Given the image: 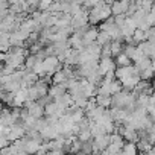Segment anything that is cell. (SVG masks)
Instances as JSON below:
<instances>
[{
	"mask_svg": "<svg viewBox=\"0 0 155 155\" xmlns=\"http://www.w3.org/2000/svg\"><path fill=\"white\" fill-rule=\"evenodd\" d=\"M43 68H44V76H53L58 70L62 68V62L56 55H49L43 59Z\"/></svg>",
	"mask_w": 155,
	"mask_h": 155,
	"instance_id": "cell-1",
	"label": "cell"
},
{
	"mask_svg": "<svg viewBox=\"0 0 155 155\" xmlns=\"http://www.w3.org/2000/svg\"><path fill=\"white\" fill-rule=\"evenodd\" d=\"M0 58H2L3 64H8V65L14 67L15 70H18V68H23L28 56L26 55H15V53H9L8 52V53H2Z\"/></svg>",
	"mask_w": 155,
	"mask_h": 155,
	"instance_id": "cell-2",
	"label": "cell"
},
{
	"mask_svg": "<svg viewBox=\"0 0 155 155\" xmlns=\"http://www.w3.org/2000/svg\"><path fill=\"white\" fill-rule=\"evenodd\" d=\"M111 144V134H105L93 138V155H101Z\"/></svg>",
	"mask_w": 155,
	"mask_h": 155,
	"instance_id": "cell-3",
	"label": "cell"
},
{
	"mask_svg": "<svg viewBox=\"0 0 155 155\" xmlns=\"http://www.w3.org/2000/svg\"><path fill=\"white\" fill-rule=\"evenodd\" d=\"M44 143L43 138H31V137H25V152L29 155H37L41 149V144Z\"/></svg>",
	"mask_w": 155,
	"mask_h": 155,
	"instance_id": "cell-4",
	"label": "cell"
},
{
	"mask_svg": "<svg viewBox=\"0 0 155 155\" xmlns=\"http://www.w3.org/2000/svg\"><path fill=\"white\" fill-rule=\"evenodd\" d=\"M135 73H140L138 70H137V67L135 65H125V67H117V70H116V78L119 81H123V79H126V78H129V76H132V74H135Z\"/></svg>",
	"mask_w": 155,
	"mask_h": 155,
	"instance_id": "cell-5",
	"label": "cell"
},
{
	"mask_svg": "<svg viewBox=\"0 0 155 155\" xmlns=\"http://www.w3.org/2000/svg\"><path fill=\"white\" fill-rule=\"evenodd\" d=\"M111 70H117V64L114 61V58H101L99 62V73L105 78V74Z\"/></svg>",
	"mask_w": 155,
	"mask_h": 155,
	"instance_id": "cell-6",
	"label": "cell"
},
{
	"mask_svg": "<svg viewBox=\"0 0 155 155\" xmlns=\"http://www.w3.org/2000/svg\"><path fill=\"white\" fill-rule=\"evenodd\" d=\"M99 29L96 28V26H88L87 28V31L84 32V44L85 46H88V44H91V43H96L97 41V37H99Z\"/></svg>",
	"mask_w": 155,
	"mask_h": 155,
	"instance_id": "cell-7",
	"label": "cell"
},
{
	"mask_svg": "<svg viewBox=\"0 0 155 155\" xmlns=\"http://www.w3.org/2000/svg\"><path fill=\"white\" fill-rule=\"evenodd\" d=\"M65 93H68L67 84H52L50 88H49V94H50L53 99H58V97L64 96Z\"/></svg>",
	"mask_w": 155,
	"mask_h": 155,
	"instance_id": "cell-8",
	"label": "cell"
},
{
	"mask_svg": "<svg viewBox=\"0 0 155 155\" xmlns=\"http://www.w3.org/2000/svg\"><path fill=\"white\" fill-rule=\"evenodd\" d=\"M153 87L150 85V82L149 81H144V79H141L140 82H138V85L134 88V93L135 94H149V96H152L153 94Z\"/></svg>",
	"mask_w": 155,
	"mask_h": 155,
	"instance_id": "cell-9",
	"label": "cell"
},
{
	"mask_svg": "<svg viewBox=\"0 0 155 155\" xmlns=\"http://www.w3.org/2000/svg\"><path fill=\"white\" fill-rule=\"evenodd\" d=\"M105 111H107V108H104V107H94L93 110H90V111H85V116L91 120V122H99L101 119H102V116L105 114Z\"/></svg>",
	"mask_w": 155,
	"mask_h": 155,
	"instance_id": "cell-10",
	"label": "cell"
},
{
	"mask_svg": "<svg viewBox=\"0 0 155 155\" xmlns=\"http://www.w3.org/2000/svg\"><path fill=\"white\" fill-rule=\"evenodd\" d=\"M38 74L35 73V71H32V70H26V73H25V78H23V87H28V88H31L34 84H37L40 79H38Z\"/></svg>",
	"mask_w": 155,
	"mask_h": 155,
	"instance_id": "cell-11",
	"label": "cell"
},
{
	"mask_svg": "<svg viewBox=\"0 0 155 155\" xmlns=\"http://www.w3.org/2000/svg\"><path fill=\"white\" fill-rule=\"evenodd\" d=\"M138 153H140V150L137 147V143H129V141L125 143V146L122 147V152H120V155H138Z\"/></svg>",
	"mask_w": 155,
	"mask_h": 155,
	"instance_id": "cell-12",
	"label": "cell"
},
{
	"mask_svg": "<svg viewBox=\"0 0 155 155\" xmlns=\"http://www.w3.org/2000/svg\"><path fill=\"white\" fill-rule=\"evenodd\" d=\"M132 38H134V44L138 46L140 43L149 40V37H147V31H144V29H138V28H137L135 32H134V35H132Z\"/></svg>",
	"mask_w": 155,
	"mask_h": 155,
	"instance_id": "cell-13",
	"label": "cell"
},
{
	"mask_svg": "<svg viewBox=\"0 0 155 155\" xmlns=\"http://www.w3.org/2000/svg\"><path fill=\"white\" fill-rule=\"evenodd\" d=\"M91 134H93V138H96V137L105 135V134H108V132H107V128H105L101 122H93V123H91Z\"/></svg>",
	"mask_w": 155,
	"mask_h": 155,
	"instance_id": "cell-14",
	"label": "cell"
},
{
	"mask_svg": "<svg viewBox=\"0 0 155 155\" xmlns=\"http://www.w3.org/2000/svg\"><path fill=\"white\" fill-rule=\"evenodd\" d=\"M96 102L99 107H104L107 110H110L113 107V96H104V94H97L96 96Z\"/></svg>",
	"mask_w": 155,
	"mask_h": 155,
	"instance_id": "cell-15",
	"label": "cell"
},
{
	"mask_svg": "<svg viewBox=\"0 0 155 155\" xmlns=\"http://www.w3.org/2000/svg\"><path fill=\"white\" fill-rule=\"evenodd\" d=\"M114 61H116L117 67H125V65H131V64H132V59H131L125 52H122V53H119L117 56H114Z\"/></svg>",
	"mask_w": 155,
	"mask_h": 155,
	"instance_id": "cell-16",
	"label": "cell"
},
{
	"mask_svg": "<svg viewBox=\"0 0 155 155\" xmlns=\"http://www.w3.org/2000/svg\"><path fill=\"white\" fill-rule=\"evenodd\" d=\"M38 61H43V59H40L35 53H29L28 58H26V62H25V68L26 70H34V67L38 64Z\"/></svg>",
	"mask_w": 155,
	"mask_h": 155,
	"instance_id": "cell-17",
	"label": "cell"
},
{
	"mask_svg": "<svg viewBox=\"0 0 155 155\" xmlns=\"http://www.w3.org/2000/svg\"><path fill=\"white\" fill-rule=\"evenodd\" d=\"M149 105H150V96L149 94H137V107L138 108L147 110Z\"/></svg>",
	"mask_w": 155,
	"mask_h": 155,
	"instance_id": "cell-18",
	"label": "cell"
},
{
	"mask_svg": "<svg viewBox=\"0 0 155 155\" xmlns=\"http://www.w3.org/2000/svg\"><path fill=\"white\" fill-rule=\"evenodd\" d=\"M111 41H113V38H111V35L108 34V32H105V31H101L99 32V37H97V44L99 46H107V44H111Z\"/></svg>",
	"mask_w": 155,
	"mask_h": 155,
	"instance_id": "cell-19",
	"label": "cell"
},
{
	"mask_svg": "<svg viewBox=\"0 0 155 155\" xmlns=\"http://www.w3.org/2000/svg\"><path fill=\"white\" fill-rule=\"evenodd\" d=\"M134 65H135V67H137V70L141 73V71H144V70H147V68H150V67H152V59L146 56V58H143L141 61L135 62Z\"/></svg>",
	"mask_w": 155,
	"mask_h": 155,
	"instance_id": "cell-20",
	"label": "cell"
},
{
	"mask_svg": "<svg viewBox=\"0 0 155 155\" xmlns=\"http://www.w3.org/2000/svg\"><path fill=\"white\" fill-rule=\"evenodd\" d=\"M137 147H138L140 152H149V150L153 147V144H152V143L147 140V137H146V138H140V140H138Z\"/></svg>",
	"mask_w": 155,
	"mask_h": 155,
	"instance_id": "cell-21",
	"label": "cell"
},
{
	"mask_svg": "<svg viewBox=\"0 0 155 155\" xmlns=\"http://www.w3.org/2000/svg\"><path fill=\"white\" fill-rule=\"evenodd\" d=\"M123 49H125L123 41H111V52H113V56H117L119 53H122Z\"/></svg>",
	"mask_w": 155,
	"mask_h": 155,
	"instance_id": "cell-22",
	"label": "cell"
},
{
	"mask_svg": "<svg viewBox=\"0 0 155 155\" xmlns=\"http://www.w3.org/2000/svg\"><path fill=\"white\" fill-rule=\"evenodd\" d=\"M123 52L132 59L134 58V55H135V52H137V46H132V44H125V49H123Z\"/></svg>",
	"mask_w": 155,
	"mask_h": 155,
	"instance_id": "cell-23",
	"label": "cell"
},
{
	"mask_svg": "<svg viewBox=\"0 0 155 155\" xmlns=\"http://www.w3.org/2000/svg\"><path fill=\"white\" fill-rule=\"evenodd\" d=\"M53 2H55V0H41L40 5H38V9L40 11H49Z\"/></svg>",
	"mask_w": 155,
	"mask_h": 155,
	"instance_id": "cell-24",
	"label": "cell"
},
{
	"mask_svg": "<svg viewBox=\"0 0 155 155\" xmlns=\"http://www.w3.org/2000/svg\"><path fill=\"white\" fill-rule=\"evenodd\" d=\"M140 74H141V79H144V81H149L150 78H155V71H153L152 67L147 68V70H144V71H141Z\"/></svg>",
	"mask_w": 155,
	"mask_h": 155,
	"instance_id": "cell-25",
	"label": "cell"
},
{
	"mask_svg": "<svg viewBox=\"0 0 155 155\" xmlns=\"http://www.w3.org/2000/svg\"><path fill=\"white\" fill-rule=\"evenodd\" d=\"M101 58H113V52H111V44H107L102 47V56Z\"/></svg>",
	"mask_w": 155,
	"mask_h": 155,
	"instance_id": "cell-26",
	"label": "cell"
},
{
	"mask_svg": "<svg viewBox=\"0 0 155 155\" xmlns=\"http://www.w3.org/2000/svg\"><path fill=\"white\" fill-rule=\"evenodd\" d=\"M126 17H128L126 14H120V15H114V21H116V25L122 28V26L125 25V20H126Z\"/></svg>",
	"mask_w": 155,
	"mask_h": 155,
	"instance_id": "cell-27",
	"label": "cell"
},
{
	"mask_svg": "<svg viewBox=\"0 0 155 155\" xmlns=\"http://www.w3.org/2000/svg\"><path fill=\"white\" fill-rule=\"evenodd\" d=\"M14 71H15L14 67H11V65H8V64H3V67H2V74H12Z\"/></svg>",
	"mask_w": 155,
	"mask_h": 155,
	"instance_id": "cell-28",
	"label": "cell"
},
{
	"mask_svg": "<svg viewBox=\"0 0 155 155\" xmlns=\"http://www.w3.org/2000/svg\"><path fill=\"white\" fill-rule=\"evenodd\" d=\"M47 155H68V153L64 152V150H50Z\"/></svg>",
	"mask_w": 155,
	"mask_h": 155,
	"instance_id": "cell-29",
	"label": "cell"
},
{
	"mask_svg": "<svg viewBox=\"0 0 155 155\" xmlns=\"http://www.w3.org/2000/svg\"><path fill=\"white\" fill-rule=\"evenodd\" d=\"M101 155H113V153H110V152H108V150H104V152H102V153H101Z\"/></svg>",
	"mask_w": 155,
	"mask_h": 155,
	"instance_id": "cell-30",
	"label": "cell"
},
{
	"mask_svg": "<svg viewBox=\"0 0 155 155\" xmlns=\"http://www.w3.org/2000/svg\"><path fill=\"white\" fill-rule=\"evenodd\" d=\"M76 2H78V3H81V5H84V3L87 2V0H76Z\"/></svg>",
	"mask_w": 155,
	"mask_h": 155,
	"instance_id": "cell-31",
	"label": "cell"
},
{
	"mask_svg": "<svg viewBox=\"0 0 155 155\" xmlns=\"http://www.w3.org/2000/svg\"><path fill=\"white\" fill-rule=\"evenodd\" d=\"M152 68H153V71H155V58L152 59Z\"/></svg>",
	"mask_w": 155,
	"mask_h": 155,
	"instance_id": "cell-32",
	"label": "cell"
},
{
	"mask_svg": "<svg viewBox=\"0 0 155 155\" xmlns=\"http://www.w3.org/2000/svg\"><path fill=\"white\" fill-rule=\"evenodd\" d=\"M153 87H155V78H153Z\"/></svg>",
	"mask_w": 155,
	"mask_h": 155,
	"instance_id": "cell-33",
	"label": "cell"
}]
</instances>
